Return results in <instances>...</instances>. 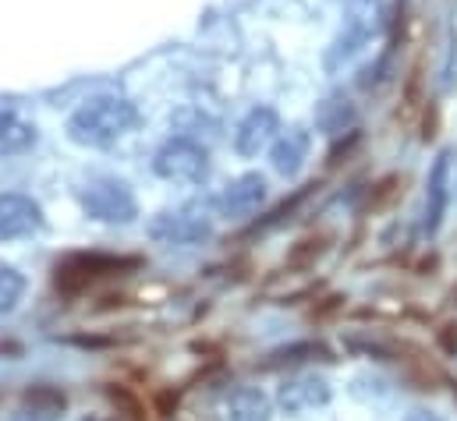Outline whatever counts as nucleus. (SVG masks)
Masks as SVG:
<instances>
[{
    "instance_id": "obj_1",
    "label": "nucleus",
    "mask_w": 457,
    "mask_h": 421,
    "mask_svg": "<svg viewBox=\"0 0 457 421\" xmlns=\"http://www.w3.org/2000/svg\"><path fill=\"white\" fill-rule=\"evenodd\" d=\"M138 120V110L124 96H96L82 103L64 124L68 138L86 149H107L117 138H124Z\"/></svg>"
},
{
    "instance_id": "obj_6",
    "label": "nucleus",
    "mask_w": 457,
    "mask_h": 421,
    "mask_svg": "<svg viewBox=\"0 0 457 421\" xmlns=\"http://www.w3.org/2000/svg\"><path fill=\"white\" fill-rule=\"evenodd\" d=\"M135 266H138V259L100 255V252H93V255H71V259H64V262L57 266V287H64V291H82V287H89V284L100 280V277H114V273L135 269Z\"/></svg>"
},
{
    "instance_id": "obj_17",
    "label": "nucleus",
    "mask_w": 457,
    "mask_h": 421,
    "mask_svg": "<svg viewBox=\"0 0 457 421\" xmlns=\"http://www.w3.org/2000/svg\"><path fill=\"white\" fill-rule=\"evenodd\" d=\"M309 358H330V351H327L323 343H316V340H305V343H291V347H280V351H273V354L262 361V368L298 365V361H309Z\"/></svg>"
},
{
    "instance_id": "obj_3",
    "label": "nucleus",
    "mask_w": 457,
    "mask_h": 421,
    "mask_svg": "<svg viewBox=\"0 0 457 421\" xmlns=\"http://www.w3.org/2000/svg\"><path fill=\"white\" fill-rule=\"evenodd\" d=\"M79 206L96 223H131L138 216V202L131 188L117 177H100L79 192Z\"/></svg>"
},
{
    "instance_id": "obj_12",
    "label": "nucleus",
    "mask_w": 457,
    "mask_h": 421,
    "mask_svg": "<svg viewBox=\"0 0 457 421\" xmlns=\"http://www.w3.org/2000/svg\"><path fill=\"white\" fill-rule=\"evenodd\" d=\"M451 202V156L440 153L426 181V234H436Z\"/></svg>"
},
{
    "instance_id": "obj_19",
    "label": "nucleus",
    "mask_w": 457,
    "mask_h": 421,
    "mask_svg": "<svg viewBox=\"0 0 457 421\" xmlns=\"http://www.w3.org/2000/svg\"><path fill=\"white\" fill-rule=\"evenodd\" d=\"M327 252V237H305V241H298L295 248H291V266H298V269H309V266H316V259Z\"/></svg>"
},
{
    "instance_id": "obj_15",
    "label": "nucleus",
    "mask_w": 457,
    "mask_h": 421,
    "mask_svg": "<svg viewBox=\"0 0 457 421\" xmlns=\"http://www.w3.org/2000/svg\"><path fill=\"white\" fill-rule=\"evenodd\" d=\"M270 411H273L270 397L262 390H255V386L234 390L228 400V421H266Z\"/></svg>"
},
{
    "instance_id": "obj_18",
    "label": "nucleus",
    "mask_w": 457,
    "mask_h": 421,
    "mask_svg": "<svg viewBox=\"0 0 457 421\" xmlns=\"http://www.w3.org/2000/svg\"><path fill=\"white\" fill-rule=\"evenodd\" d=\"M21 294H25V277L18 269H11V266H0V316L14 312Z\"/></svg>"
},
{
    "instance_id": "obj_7",
    "label": "nucleus",
    "mask_w": 457,
    "mask_h": 421,
    "mask_svg": "<svg viewBox=\"0 0 457 421\" xmlns=\"http://www.w3.org/2000/svg\"><path fill=\"white\" fill-rule=\"evenodd\" d=\"M277 131H280L277 110H273V106H252V110L241 117L237 131H234V149H237V156H245V160L259 156L262 149L273 145Z\"/></svg>"
},
{
    "instance_id": "obj_22",
    "label": "nucleus",
    "mask_w": 457,
    "mask_h": 421,
    "mask_svg": "<svg viewBox=\"0 0 457 421\" xmlns=\"http://www.w3.org/2000/svg\"><path fill=\"white\" fill-rule=\"evenodd\" d=\"M408 421H440V418H436V415H429V411H415Z\"/></svg>"
},
{
    "instance_id": "obj_8",
    "label": "nucleus",
    "mask_w": 457,
    "mask_h": 421,
    "mask_svg": "<svg viewBox=\"0 0 457 421\" xmlns=\"http://www.w3.org/2000/svg\"><path fill=\"white\" fill-rule=\"evenodd\" d=\"M43 206L29 195L18 192H4L0 195V241H21L32 237L36 230H43Z\"/></svg>"
},
{
    "instance_id": "obj_13",
    "label": "nucleus",
    "mask_w": 457,
    "mask_h": 421,
    "mask_svg": "<svg viewBox=\"0 0 457 421\" xmlns=\"http://www.w3.org/2000/svg\"><path fill=\"white\" fill-rule=\"evenodd\" d=\"M64 411V393L50 386H36L25 393V404L18 408L14 421H57Z\"/></svg>"
},
{
    "instance_id": "obj_11",
    "label": "nucleus",
    "mask_w": 457,
    "mask_h": 421,
    "mask_svg": "<svg viewBox=\"0 0 457 421\" xmlns=\"http://www.w3.org/2000/svg\"><path fill=\"white\" fill-rule=\"evenodd\" d=\"M309 149H312L309 131L287 128L284 135L273 138V145H270V163H273V170H277L280 177H298V170H302L305 160H309Z\"/></svg>"
},
{
    "instance_id": "obj_2",
    "label": "nucleus",
    "mask_w": 457,
    "mask_h": 421,
    "mask_svg": "<svg viewBox=\"0 0 457 421\" xmlns=\"http://www.w3.org/2000/svg\"><path fill=\"white\" fill-rule=\"evenodd\" d=\"M153 170L170 185H199L210 174V153L199 142L178 135V138H170L156 149Z\"/></svg>"
},
{
    "instance_id": "obj_21",
    "label": "nucleus",
    "mask_w": 457,
    "mask_h": 421,
    "mask_svg": "<svg viewBox=\"0 0 457 421\" xmlns=\"http://www.w3.org/2000/svg\"><path fill=\"white\" fill-rule=\"evenodd\" d=\"M440 340H444V347L454 354L457 351V336H454V326H444V333H440Z\"/></svg>"
},
{
    "instance_id": "obj_20",
    "label": "nucleus",
    "mask_w": 457,
    "mask_h": 421,
    "mask_svg": "<svg viewBox=\"0 0 457 421\" xmlns=\"http://www.w3.org/2000/svg\"><path fill=\"white\" fill-rule=\"evenodd\" d=\"M111 400H114L117 408H124L131 421H145V418H142V404H138L131 393H124V390H111Z\"/></svg>"
},
{
    "instance_id": "obj_4",
    "label": "nucleus",
    "mask_w": 457,
    "mask_h": 421,
    "mask_svg": "<svg viewBox=\"0 0 457 421\" xmlns=\"http://www.w3.org/2000/svg\"><path fill=\"white\" fill-rule=\"evenodd\" d=\"M149 237L167 248H185V244H203L213 237V216L203 206H181V210L160 212L149 223Z\"/></svg>"
},
{
    "instance_id": "obj_14",
    "label": "nucleus",
    "mask_w": 457,
    "mask_h": 421,
    "mask_svg": "<svg viewBox=\"0 0 457 421\" xmlns=\"http://www.w3.org/2000/svg\"><path fill=\"white\" fill-rule=\"evenodd\" d=\"M36 124L21 120L14 110H0V156H14L36 145Z\"/></svg>"
},
{
    "instance_id": "obj_5",
    "label": "nucleus",
    "mask_w": 457,
    "mask_h": 421,
    "mask_svg": "<svg viewBox=\"0 0 457 421\" xmlns=\"http://www.w3.org/2000/svg\"><path fill=\"white\" fill-rule=\"evenodd\" d=\"M379 21H383V0H347L344 29L330 50V64L354 57L369 43V36L379 29Z\"/></svg>"
},
{
    "instance_id": "obj_9",
    "label": "nucleus",
    "mask_w": 457,
    "mask_h": 421,
    "mask_svg": "<svg viewBox=\"0 0 457 421\" xmlns=\"http://www.w3.org/2000/svg\"><path fill=\"white\" fill-rule=\"evenodd\" d=\"M280 408L287 415H302V411H316L330 400V383L323 376H295L280 386Z\"/></svg>"
},
{
    "instance_id": "obj_16",
    "label": "nucleus",
    "mask_w": 457,
    "mask_h": 421,
    "mask_svg": "<svg viewBox=\"0 0 457 421\" xmlns=\"http://www.w3.org/2000/svg\"><path fill=\"white\" fill-rule=\"evenodd\" d=\"M316 124L327 131V135H341L344 128H351L354 124V106L347 96H330V100H323L320 110H316Z\"/></svg>"
},
{
    "instance_id": "obj_10",
    "label": "nucleus",
    "mask_w": 457,
    "mask_h": 421,
    "mask_svg": "<svg viewBox=\"0 0 457 421\" xmlns=\"http://www.w3.org/2000/svg\"><path fill=\"white\" fill-rule=\"evenodd\" d=\"M262 202H266V177L262 174H241L220 192L217 210L224 216H252Z\"/></svg>"
}]
</instances>
